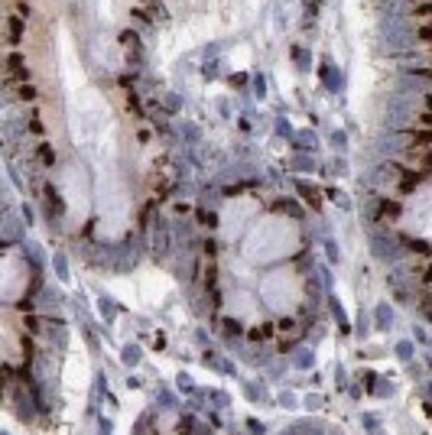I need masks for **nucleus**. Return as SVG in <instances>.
<instances>
[{"label":"nucleus","instance_id":"nucleus-2","mask_svg":"<svg viewBox=\"0 0 432 435\" xmlns=\"http://www.w3.org/2000/svg\"><path fill=\"white\" fill-rule=\"evenodd\" d=\"M413 140H416V146H429V143H432V130H419V133H413Z\"/></svg>","mask_w":432,"mask_h":435},{"label":"nucleus","instance_id":"nucleus-1","mask_svg":"<svg viewBox=\"0 0 432 435\" xmlns=\"http://www.w3.org/2000/svg\"><path fill=\"white\" fill-rule=\"evenodd\" d=\"M397 215H400V205H397V202H384V205H380V218H384V221H397Z\"/></svg>","mask_w":432,"mask_h":435},{"label":"nucleus","instance_id":"nucleus-8","mask_svg":"<svg viewBox=\"0 0 432 435\" xmlns=\"http://www.w3.org/2000/svg\"><path fill=\"white\" fill-rule=\"evenodd\" d=\"M422 124H426V127H432V114H422Z\"/></svg>","mask_w":432,"mask_h":435},{"label":"nucleus","instance_id":"nucleus-6","mask_svg":"<svg viewBox=\"0 0 432 435\" xmlns=\"http://www.w3.org/2000/svg\"><path fill=\"white\" fill-rule=\"evenodd\" d=\"M419 39H422V43H432V26H422V30H419Z\"/></svg>","mask_w":432,"mask_h":435},{"label":"nucleus","instance_id":"nucleus-3","mask_svg":"<svg viewBox=\"0 0 432 435\" xmlns=\"http://www.w3.org/2000/svg\"><path fill=\"white\" fill-rule=\"evenodd\" d=\"M20 36H23V23L10 20V43H20Z\"/></svg>","mask_w":432,"mask_h":435},{"label":"nucleus","instance_id":"nucleus-4","mask_svg":"<svg viewBox=\"0 0 432 435\" xmlns=\"http://www.w3.org/2000/svg\"><path fill=\"white\" fill-rule=\"evenodd\" d=\"M39 156H43L49 166H52V159H55V153H52V146H49V143H43V146H39Z\"/></svg>","mask_w":432,"mask_h":435},{"label":"nucleus","instance_id":"nucleus-5","mask_svg":"<svg viewBox=\"0 0 432 435\" xmlns=\"http://www.w3.org/2000/svg\"><path fill=\"white\" fill-rule=\"evenodd\" d=\"M416 13H419V16H432V0H426V3H416Z\"/></svg>","mask_w":432,"mask_h":435},{"label":"nucleus","instance_id":"nucleus-7","mask_svg":"<svg viewBox=\"0 0 432 435\" xmlns=\"http://www.w3.org/2000/svg\"><path fill=\"white\" fill-rule=\"evenodd\" d=\"M20 98H23V101H30V98H36V91H32V88H30V85H23V91H20Z\"/></svg>","mask_w":432,"mask_h":435}]
</instances>
